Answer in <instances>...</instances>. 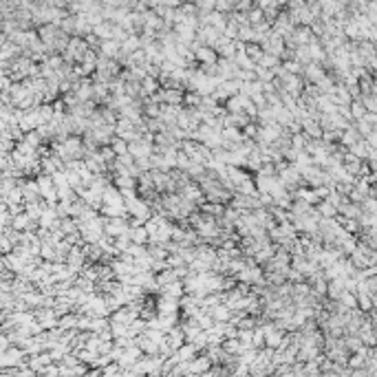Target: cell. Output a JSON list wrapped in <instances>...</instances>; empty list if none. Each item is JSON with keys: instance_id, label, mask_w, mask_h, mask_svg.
Wrapping results in <instances>:
<instances>
[{"instance_id": "obj_1", "label": "cell", "mask_w": 377, "mask_h": 377, "mask_svg": "<svg viewBox=\"0 0 377 377\" xmlns=\"http://www.w3.org/2000/svg\"><path fill=\"white\" fill-rule=\"evenodd\" d=\"M197 62H201L203 66H210V64H219V53L210 47H199L197 49Z\"/></svg>"}, {"instance_id": "obj_2", "label": "cell", "mask_w": 377, "mask_h": 377, "mask_svg": "<svg viewBox=\"0 0 377 377\" xmlns=\"http://www.w3.org/2000/svg\"><path fill=\"white\" fill-rule=\"evenodd\" d=\"M110 148L115 150V154H117V157H124V154H128L130 143H128V141H124V139H119V137H115L113 143H110Z\"/></svg>"}, {"instance_id": "obj_3", "label": "cell", "mask_w": 377, "mask_h": 377, "mask_svg": "<svg viewBox=\"0 0 377 377\" xmlns=\"http://www.w3.org/2000/svg\"><path fill=\"white\" fill-rule=\"evenodd\" d=\"M176 307H179V302H176L174 298H163V300H159V311H176Z\"/></svg>"}, {"instance_id": "obj_4", "label": "cell", "mask_w": 377, "mask_h": 377, "mask_svg": "<svg viewBox=\"0 0 377 377\" xmlns=\"http://www.w3.org/2000/svg\"><path fill=\"white\" fill-rule=\"evenodd\" d=\"M307 77L309 80H320V77H322V71H320V66H315V64H309L307 66Z\"/></svg>"}]
</instances>
